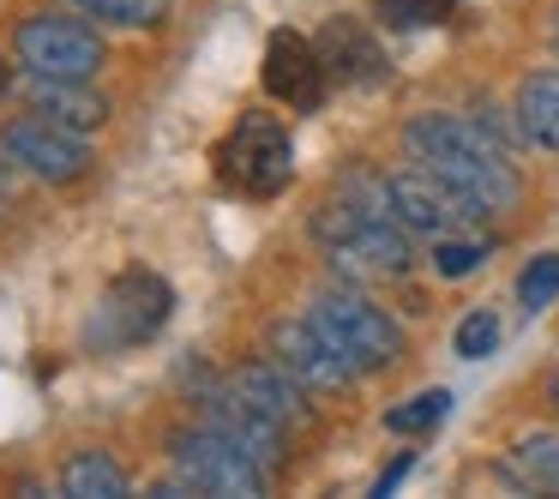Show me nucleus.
<instances>
[{"label":"nucleus","mask_w":559,"mask_h":499,"mask_svg":"<svg viewBox=\"0 0 559 499\" xmlns=\"http://www.w3.org/2000/svg\"><path fill=\"white\" fill-rule=\"evenodd\" d=\"M373 7H379V19H385V25L421 31V25H445L457 0H373Z\"/></svg>","instance_id":"nucleus-20"},{"label":"nucleus","mask_w":559,"mask_h":499,"mask_svg":"<svg viewBox=\"0 0 559 499\" xmlns=\"http://www.w3.org/2000/svg\"><path fill=\"white\" fill-rule=\"evenodd\" d=\"M319 55H325V73L337 79V85H349V91H373V85L391 79L385 49H379L373 31L355 25V19H331V25L319 31Z\"/></svg>","instance_id":"nucleus-13"},{"label":"nucleus","mask_w":559,"mask_h":499,"mask_svg":"<svg viewBox=\"0 0 559 499\" xmlns=\"http://www.w3.org/2000/svg\"><path fill=\"white\" fill-rule=\"evenodd\" d=\"M73 7L97 25H157L163 19V0H73Z\"/></svg>","instance_id":"nucleus-21"},{"label":"nucleus","mask_w":559,"mask_h":499,"mask_svg":"<svg viewBox=\"0 0 559 499\" xmlns=\"http://www.w3.org/2000/svg\"><path fill=\"white\" fill-rule=\"evenodd\" d=\"M409 463H415V458H397V463H391V470H385V475H379V482H373V494H391V487H397L403 475H409Z\"/></svg>","instance_id":"nucleus-24"},{"label":"nucleus","mask_w":559,"mask_h":499,"mask_svg":"<svg viewBox=\"0 0 559 499\" xmlns=\"http://www.w3.org/2000/svg\"><path fill=\"white\" fill-rule=\"evenodd\" d=\"M265 343H271V361H283L307 391H343L355 379V367L343 361L325 337H319L313 319H277Z\"/></svg>","instance_id":"nucleus-11"},{"label":"nucleus","mask_w":559,"mask_h":499,"mask_svg":"<svg viewBox=\"0 0 559 499\" xmlns=\"http://www.w3.org/2000/svg\"><path fill=\"white\" fill-rule=\"evenodd\" d=\"M0 151L49 187H67L91 169L85 133H73V127H61V121H43V115H19V121L0 127Z\"/></svg>","instance_id":"nucleus-8"},{"label":"nucleus","mask_w":559,"mask_h":499,"mask_svg":"<svg viewBox=\"0 0 559 499\" xmlns=\"http://www.w3.org/2000/svg\"><path fill=\"white\" fill-rule=\"evenodd\" d=\"M13 61L37 79H91L103 67V37L97 25L67 13H31L13 31Z\"/></svg>","instance_id":"nucleus-6"},{"label":"nucleus","mask_w":559,"mask_h":499,"mask_svg":"<svg viewBox=\"0 0 559 499\" xmlns=\"http://www.w3.org/2000/svg\"><path fill=\"white\" fill-rule=\"evenodd\" d=\"M547 391H554V403H559V373H554V379H547Z\"/></svg>","instance_id":"nucleus-26"},{"label":"nucleus","mask_w":559,"mask_h":499,"mask_svg":"<svg viewBox=\"0 0 559 499\" xmlns=\"http://www.w3.org/2000/svg\"><path fill=\"white\" fill-rule=\"evenodd\" d=\"M518 133L542 151H559V73H530L518 85Z\"/></svg>","instance_id":"nucleus-15"},{"label":"nucleus","mask_w":559,"mask_h":499,"mask_svg":"<svg viewBox=\"0 0 559 499\" xmlns=\"http://www.w3.org/2000/svg\"><path fill=\"white\" fill-rule=\"evenodd\" d=\"M319 325V337L355 367V373H373V367H391L403 355V331L385 307H373L361 289H325L307 313Z\"/></svg>","instance_id":"nucleus-3"},{"label":"nucleus","mask_w":559,"mask_h":499,"mask_svg":"<svg viewBox=\"0 0 559 499\" xmlns=\"http://www.w3.org/2000/svg\"><path fill=\"white\" fill-rule=\"evenodd\" d=\"M385 199H391V217H397L403 229H415V235H469L475 223L487 217L469 193H457V187L439 181V175L421 169V163L403 169V175H391Z\"/></svg>","instance_id":"nucleus-7"},{"label":"nucleus","mask_w":559,"mask_h":499,"mask_svg":"<svg viewBox=\"0 0 559 499\" xmlns=\"http://www.w3.org/2000/svg\"><path fill=\"white\" fill-rule=\"evenodd\" d=\"M61 494L67 499H127V470L109 451H79L61 470Z\"/></svg>","instance_id":"nucleus-16"},{"label":"nucleus","mask_w":559,"mask_h":499,"mask_svg":"<svg viewBox=\"0 0 559 499\" xmlns=\"http://www.w3.org/2000/svg\"><path fill=\"white\" fill-rule=\"evenodd\" d=\"M481 259H487V241H475V235H439V247H433L439 277H469Z\"/></svg>","instance_id":"nucleus-22"},{"label":"nucleus","mask_w":559,"mask_h":499,"mask_svg":"<svg viewBox=\"0 0 559 499\" xmlns=\"http://www.w3.org/2000/svg\"><path fill=\"white\" fill-rule=\"evenodd\" d=\"M25 97L43 121H61V127H73V133H91V127L109 121V103H103L97 91H85V79H37L31 73Z\"/></svg>","instance_id":"nucleus-14"},{"label":"nucleus","mask_w":559,"mask_h":499,"mask_svg":"<svg viewBox=\"0 0 559 499\" xmlns=\"http://www.w3.org/2000/svg\"><path fill=\"white\" fill-rule=\"evenodd\" d=\"M169 313H175V289L157 271L133 265L103 289L97 313H91V325H85V343L91 349H133V343L157 337V331L169 325Z\"/></svg>","instance_id":"nucleus-4"},{"label":"nucleus","mask_w":559,"mask_h":499,"mask_svg":"<svg viewBox=\"0 0 559 499\" xmlns=\"http://www.w3.org/2000/svg\"><path fill=\"white\" fill-rule=\"evenodd\" d=\"M223 391H229L241 409H253L259 421H271L283 439H295V433H307V427H313V403L301 397L307 385L283 361H247V367H235Z\"/></svg>","instance_id":"nucleus-9"},{"label":"nucleus","mask_w":559,"mask_h":499,"mask_svg":"<svg viewBox=\"0 0 559 499\" xmlns=\"http://www.w3.org/2000/svg\"><path fill=\"white\" fill-rule=\"evenodd\" d=\"M211 163H217V181L229 187V193H247V199H277L295 175L289 133H283L277 115H265V109L241 115V121L229 127V139L211 151Z\"/></svg>","instance_id":"nucleus-2"},{"label":"nucleus","mask_w":559,"mask_h":499,"mask_svg":"<svg viewBox=\"0 0 559 499\" xmlns=\"http://www.w3.org/2000/svg\"><path fill=\"white\" fill-rule=\"evenodd\" d=\"M403 145H409V157L421 169H433L439 181L469 193L487 217H499V211H511L523 199V181L511 169V157L475 121H463V115H421V121H409Z\"/></svg>","instance_id":"nucleus-1"},{"label":"nucleus","mask_w":559,"mask_h":499,"mask_svg":"<svg viewBox=\"0 0 559 499\" xmlns=\"http://www.w3.org/2000/svg\"><path fill=\"white\" fill-rule=\"evenodd\" d=\"M331 265L349 283H391L409 271V235H403L397 217H379L367 229H355L349 241L331 247Z\"/></svg>","instance_id":"nucleus-12"},{"label":"nucleus","mask_w":559,"mask_h":499,"mask_svg":"<svg viewBox=\"0 0 559 499\" xmlns=\"http://www.w3.org/2000/svg\"><path fill=\"white\" fill-rule=\"evenodd\" d=\"M493 349H499V319L487 313V307L463 313V325H457V355L463 361H481V355H493Z\"/></svg>","instance_id":"nucleus-23"},{"label":"nucleus","mask_w":559,"mask_h":499,"mask_svg":"<svg viewBox=\"0 0 559 499\" xmlns=\"http://www.w3.org/2000/svg\"><path fill=\"white\" fill-rule=\"evenodd\" d=\"M445 415H451V391H421L415 403L385 409V427H391V433H433Z\"/></svg>","instance_id":"nucleus-18"},{"label":"nucleus","mask_w":559,"mask_h":499,"mask_svg":"<svg viewBox=\"0 0 559 499\" xmlns=\"http://www.w3.org/2000/svg\"><path fill=\"white\" fill-rule=\"evenodd\" d=\"M175 470L193 482V494L211 499H259L271 482V470L223 427H193L175 439Z\"/></svg>","instance_id":"nucleus-5"},{"label":"nucleus","mask_w":559,"mask_h":499,"mask_svg":"<svg viewBox=\"0 0 559 499\" xmlns=\"http://www.w3.org/2000/svg\"><path fill=\"white\" fill-rule=\"evenodd\" d=\"M259 79H265V97L289 103V109H319L325 103V55H319V43H307L301 31H277V37L265 43V67H259Z\"/></svg>","instance_id":"nucleus-10"},{"label":"nucleus","mask_w":559,"mask_h":499,"mask_svg":"<svg viewBox=\"0 0 559 499\" xmlns=\"http://www.w3.org/2000/svg\"><path fill=\"white\" fill-rule=\"evenodd\" d=\"M506 470H511V482H518V487L559 499V433H523Z\"/></svg>","instance_id":"nucleus-17"},{"label":"nucleus","mask_w":559,"mask_h":499,"mask_svg":"<svg viewBox=\"0 0 559 499\" xmlns=\"http://www.w3.org/2000/svg\"><path fill=\"white\" fill-rule=\"evenodd\" d=\"M13 91V61H0V97Z\"/></svg>","instance_id":"nucleus-25"},{"label":"nucleus","mask_w":559,"mask_h":499,"mask_svg":"<svg viewBox=\"0 0 559 499\" xmlns=\"http://www.w3.org/2000/svg\"><path fill=\"white\" fill-rule=\"evenodd\" d=\"M518 301H523V313H542V307L559 301V253H542V259H530V265H523Z\"/></svg>","instance_id":"nucleus-19"}]
</instances>
